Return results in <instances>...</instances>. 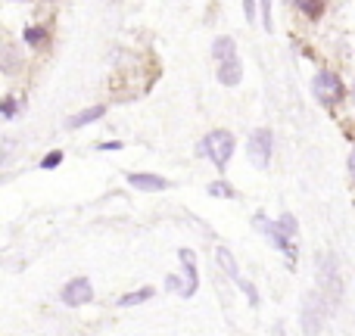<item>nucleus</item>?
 Instances as JSON below:
<instances>
[{
	"instance_id": "nucleus-1",
	"label": "nucleus",
	"mask_w": 355,
	"mask_h": 336,
	"mask_svg": "<svg viewBox=\"0 0 355 336\" xmlns=\"http://www.w3.org/2000/svg\"><path fill=\"white\" fill-rule=\"evenodd\" d=\"M256 227L271 240V246H277L281 252H287V258L296 256V249H293L296 218H293V215H281L277 221H268L265 215H256Z\"/></svg>"
},
{
	"instance_id": "nucleus-2",
	"label": "nucleus",
	"mask_w": 355,
	"mask_h": 336,
	"mask_svg": "<svg viewBox=\"0 0 355 336\" xmlns=\"http://www.w3.org/2000/svg\"><path fill=\"white\" fill-rule=\"evenodd\" d=\"M196 153L212 159L218 168H225L234 156V134L231 131H212V134L202 137V143L196 147Z\"/></svg>"
},
{
	"instance_id": "nucleus-3",
	"label": "nucleus",
	"mask_w": 355,
	"mask_h": 336,
	"mask_svg": "<svg viewBox=\"0 0 355 336\" xmlns=\"http://www.w3.org/2000/svg\"><path fill=\"white\" fill-rule=\"evenodd\" d=\"M312 94H315V97H318L324 106H331V103H340V100H343L346 87H343V81H340L337 75L331 72V69H324V72L315 75V81H312Z\"/></svg>"
},
{
	"instance_id": "nucleus-4",
	"label": "nucleus",
	"mask_w": 355,
	"mask_h": 336,
	"mask_svg": "<svg viewBox=\"0 0 355 336\" xmlns=\"http://www.w3.org/2000/svg\"><path fill=\"white\" fill-rule=\"evenodd\" d=\"M318 277H321L324 293L331 296V302H337L340 293H343V283H340V268H337V256H334V252L318 256Z\"/></svg>"
},
{
	"instance_id": "nucleus-5",
	"label": "nucleus",
	"mask_w": 355,
	"mask_h": 336,
	"mask_svg": "<svg viewBox=\"0 0 355 336\" xmlns=\"http://www.w3.org/2000/svg\"><path fill=\"white\" fill-rule=\"evenodd\" d=\"M324 293H309L306 299H302V330L309 336H315L321 330V324H324Z\"/></svg>"
},
{
	"instance_id": "nucleus-6",
	"label": "nucleus",
	"mask_w": 355,
	"mask_h": 336,
	"mask_svg": "<svg viewBox=\"0 0 355 336\" xmlns=\"http://www.w3.org/2000/svg\"><path fill=\"white\" fill-rule=\"evenodd\" d=\"M271 150H275V137L268 128H256L250 134V159L256 162V168H268Z\"/></svg>"
},
{
	"instance_id": "nucleus-7",
	"label": "nucleus",
	"mask_w": 355,
	"mask_h": 336,
	"mask_svg": "<svg viewBox=\"0 0 355 336\" xmlns=\"http://www.w3.org/2000/svg\"><path fill=\"white\" fill-rule=\"evenodd\" d=\"M60 299L66 302L69 308H78V306H85V302H91V299H94L91 281H87V277H75V281H69L66 287H62Z\"/></svg>"
},
{
	"instance_id": "nucleus-8",
	"label": "nucleus",
	"mask_w": 355,
	"mask_h": 336,
	"mask_svg": "<svg viewBox=\"0 0 355 336\" xmlns=\"http://www.w3.org/2000/svg\"><path fill=\"white\" fill-rule=\"evenodd\" d=\"M215 256H218V265H221V268H225V271H227V277H231V281H234V283H237V287H240V290H243V293H246V296H250V306H259V296H256V287H252V283H246V281H243V277H240V271H237V265H234V256H231V252H227V249H225V246H221V249H218V252H215Z\"/></svg>"
},
{
	"instance_id": "nucleus-9",
	"label": "nucleus",
	"mask_w": 355,
	"mask_h": 336,
	"mask_svg": "<svg viewBox=\"0 0 355 336\" xmlns=\"http://www.w3.org/2000/svg\"><path fill=\"white\" fill-rule=\"evenodd\" d=\"M178 256H181V262H184V290H181V296H193L196 283H200V274H196V256L190 249H181Z\"/></svg>"
},
{
	"instance_id": "nucleus-10",
	"label": "nucleus",
	"mask_w": 355,
	"mask_h": 336,
	"mask_svg": "<svg viewBox=\"0 0 355 336\" xmlns=\"http://www.w3.org/2000/svg\"><path fill=\"white\" fill-rule=\"evenodd\" d=\"M240 78H243V69H240V60L234 56V60H221L218 62V81L225 87H234L240 85Z\"/></svg>"
},
{
	"instance_id": "nucleus-11",
	"label": "nucleus",
	"mask_w": 355,
	"mask_h": 336,
	"mask_svg": "<svg viewBox=\"0 0 355 336\" xmlns=\"http://www.w3.org/2000/svg\"><path fill=\"white\" fill-rule=\"evenodd\" d=\"M128 181L135 184L137 190H147V193H150V190H166L168 187V181H166V177H159V175H131Z\"/></svg>"
},
{
	"instance_id": "nucleus-12",
	"label": "nucleus",
	"mask_w": 355,
	"mask_h": 336,
	"mask_svg": "<svg viewBox=\"0 0 355 336\" xmlns=\"http://www.w3.org/2000/svg\"><path fill=\"white\" fill-rule=\"evenodd\" d=\"M100 116H103V106H91V109H85V112H78V116L69 118V128H85V125L97 122Z\"/></svg>"
},
{
	"instance_id": "nucleus-13",
	"label": "nucleus",
	"mask_w": 355,
	"mask_h": 336,
	"mask_svg": "<svg viewBox=\"0 0 355 336\" xmlns=\"http://www.w3.org/2000/svg\"><path fill=\"white\" fill-rule=\"evenodd\" d=\"M212 53H215V60H234L237 56V47H234V41L231 37H218V41L212 44Z\"/></svg>"
},
{
	"instance_id": "nucleus-14",
	"label": "nucleus",
	"mask_w": 355,
	"mask_h": 336,
	"mask_svg": "<svg viewBox=\"0 0 355 336\" xmlns=\"http://www.w3.org/2000/svg\"><path fill=\"white\" fill-rule=\"evenodd\" d=\"M147 299H153V287H141V290H135L131 296H122V299H119V308L141 306V302H147Z\"/></svg>"
},
{
	"instance_id": "nucleus-15",
	"label": "nucleus",
	"mask_w": 355,
	"mask_h": 336,
	"mask_svg": "<svg viewBox=\"0 0 355 336\" xmlns=\"http://www.w3.org/2000/svg\"><path fill=\"white\" fill-rule=\"evenodd\" d=\"M296 6H300L309 19H318L321 10H324V0H296Z\"/></svg>"
},
{
	"instance_id": "nucleus-16",
	"label": "nucleus",
	"mask_w": 355,
	"mask_h": 336,
	"mask_svg": "<svg viewBox=\"0 0 355 336\" xmlns=\"http://www.w3.org/2000/svg\"><path fill=\"white\" fill-rule=\"evenodd\" d=\"M25 44H35V47H37V44H44V41H47V28H41V25H31V28H25Z\"/></svg>"
},
{
	"instance_id": "nucleus-17",
	"label": "nucleus",
	"mask_w": 355,
	"mask_h": 336,
	"mask_svg": "<svg viewBox=\"0 0 355 336\" xmlns=\"http://www.w3.org/2000/svg\"><path fill=\"white\" fill-rule=\"evenodd\" d=\"M209 193L212 196H234V190H231V184L215 181V184H209Z\"/></svg>"
},
{
	"instance_id": "nucleus-18",
	"label": "nucleus",
	"mask_w": 355,
	"mask_h": 336,
	"mask_svg": "<svg viewBox=\"0 0 355 336\" xmlns=\"http://www.w3.org/2000/svg\"><path fill=\"white\" fill-rule=\"evenodd\" d=\"M262 25L265 28H275V22H271V0H262Z\"/></svg>"
},
{
	"instance_id": "nucleus-19",
	"label": "nucleus",
	"mask_w": 355,
	"mask_h": 336,
	"mask_svg": "<svg viewBox=\"0 0 355 336\" xmlns=\"http://www.w3.org/2000/svg\"><path fill=\"white\" fill-rule=\"evenodd\" d=\"M62 162V153H50V156H44V162H41V168H56Z\"/></svg>"
},
{
	"instance_id": "nucleus-20",
	"label": "nucleus",
	"mask_w": 355,
	"mask_h": 336,
	"mask_svg": "<svg viewBox=\"0 0 355 336\" xmlns=\"http://www.w3.org/2000/svg\"><path fill=\"white\" fill-rule=\"evenodd\" d=\"M16 100H12V97H6L3 100V118H12V116H16Z\"/></svg>"
},
{
	"instance_id": "nucleus-21",
	"label": "nucleus",
	"mask_w": 355,
	"mask_h": 336,
	"mask_svg": "<svg viewBox=\"0 0 355 336\" xmlns=\"http://www.w3.org/2000/svg\"><path fill=\"white\" fill-rule=\"evenodd\" d=\"M243 12H246V19H256V0H243Z\"/></svg>"
},
{
	"instance_id": "nucleus-22",
	"label": "nucleus",
	"mask_w": 355,
	"mask_h": 336,
	"mask_svg": "<svg viewBox=\"0 0 355 336\" xmlns=\"http://www.w3.org/2000/svg\"><path fill=\"white\" fill-rule=\"evenodd\" d=\"M349 175L355 177V150H352V153H349Z\"/></svg>"
},
{
	"instance_id": "nucleus-23",
	"label": "nucleus",
	"mask_w": 355,
	"mask_h": 336,
	"mask_svg": "<svg viewBox=\"0 0 355 336\" xmlns=\"http://www.w3.org/2000/svg\"><path fill=\"white\" fill-rule=\"evenodd\" d=\"M275 336H284V327H281V324H277V327H275Z\"/></svg>"
}]
</instances>
